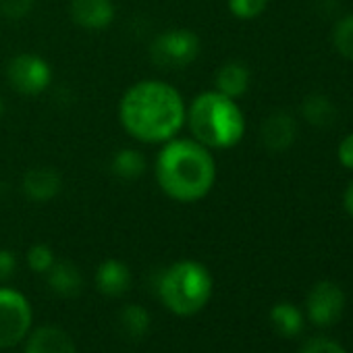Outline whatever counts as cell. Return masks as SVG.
I'll use <instances>...</instances> for the list:
<instances>
[{
  "label": "cell",
  "mask_w": 353,
  "mask_h": 353,
  "mask_svg": "<svg viewBox=\"0 0 353 353\" xmlns=\"http://www.w3.org/2000/svg\"><path fill=\"white\" fill-rule=\"evenodd\" d=\"M185 102L172 85L158 79H143L131 85L121 104L123 129L143 143H164L185 125Z\"/></svg>",
  "instance_id": "6da1fadb"
},
{
  "label": "cell",
  "mask_w": 353,
  "mask_h": 353,
  "mask_svg": "<svg viewBox=\"0 0 353 353\" xmlns=\"http://www.w3.org/2000/svg\"><path fill=\"white\" fill-rule=\"evenodd\" d=\"M156 181L164 196L181 204L204 200L216 181L212 152L196 139H168L156 158Z\"/></svg>",
  "instance_id": "7a4b0ae2"
},
{
  "label": "cell",
  "mask_w": 353,
  "mask_h": 353,
  "mask_svg": "<svg viewBox=\"0 0 353 353\" xmlns=\"http://www.w3.org/2000/svg\"><path fill=\"white\" fill-rule=\"evenodd\" d=\"M185 121L196 141L208 150H227L241 141L245 119L237 102L221 92H204L194 98Z\"/></svg>",
  "instance_id": "3957f363"
},
{
  "label": "cell",
  "mask_w": 353,
  "mask_h": 353,
  "mask_svg": "<svg viewBox=\"0 0 353 353\" xmlns=\"http://www.w3.org/2000/svg\"><path fill=\"white\" fill-rule=\"evenodd\" d=\"M158 297L176 316L198 314L212 295V276L208 268L194 260H181L168 266L158 279Z\"/></svg>",
  "instance_id": "277c9868"
},
{
  "label": "cell",
  "mask_w": 353,
  "mask_h": 353,
  "mask_svg": "<svg viewBox=\"0 0 353 353\" xmlns=\"http://www.w3.org/2000/svg\"><path fill=\"white\" fill-rule=\"evenodd\" d=\"M200 38L192 30H168L152 40L150 59L158 69L179 71L200 57Z\"/></svg>",
  "instance_id": "5b68a950"
},
{
  "label": "cell",
  "mask_w": 353,
  "mask_h": 353,
  "mask_svg": "<svg viewBox=\"0 0 353 353\" xmlns=\"http://www.w3.org/2000/svg\"><path fill=\"white\" fill-rule=\"evenodd\" d=\"M32 326V307L28 299L15 291L0 287V349L15 347L26 339Z\"/></svg>",
  "instance_id": "8992f818"
},
{
  "label": "cell",
  "mask_w": 353,
  "mask_h": 353,
  "mask_svg": "<svg viewBox=\"0 0 353 353\" xmlns=\"http://www.w3.org/2000/svg\"><path fill=\"white\" fill-rule=\"evenodd\" d=\"M7 79L15 92L26 96H36L48 90L52 81V71L42 57L21 52L11 59L7 67Z\"/></svg>",
  "instance_id": "52a82bcc"
},
{
  "label": "cell",
  "mask_w": 353,
  "mask_h": 353,
  "mask_svg": "<svg viewBox=\"0 0 353 353\" xmlns=\"http://www.w3.org/2000/svg\"><path fill=\"white\" fill-rule=\"evenodd\" d=\"M307 316L316 326H330L334 324L345 310V293L332 281H320L307 295L305 301Z\"/></svg>",
  "instance_id": "ba28073f"
},
{
  "label": "cell",
  "mask_w": 353,
  "mask_h": 353,
  "mask_svg": "<svg viewBox=\"0 0 353 353\" xmlns=\"http://www.w3.org/2000/svg\"><path fill=\"white\" fill-rule=\"evenodd\" d=\"M295 135H297V123L293 114H289L287 110H276L268 114L260 131L262 145L272 154L287 152L293 145Z\"/></svg>",
  "instance_id": "9c48e42d"
},
{
  "label": "cell",
  "mask_w": 353,
  "mask_h": 353,
  "mask_svg": "<svg viewBox=\"0 0 353 353\" xmlns=\"http://www.w3.org/2000/svg\"><path fill=\"white\" fill-rule=\"evenodd\" d=\"M71 19L83 30H104L114 19L112 0H73Z\"/></svg>",
  "instance_id": "30bf717a"
},
{
  "label": "cell",
  "mask_w": 353,
  "mask_h": 353,
  "mask_svg": "<svg viewBox=\"0 0 353 353\" xmlns=\"http://www.w3.org/2000/svg\"><path fill=\"white\" fill-rule=\"evenodd\" d=\"M23 194L32 202H48L59 196L63 188L61 174L50 166H36L23 174Z\"/></svg>",
  "instance_id": "8fae6325"
},
{
  "label": "cell",
  "mask_w": 353,
  "mask_h": 353,
  "mask_svg": "<svg viewBox=\"0 0 353 353\" xmlns=\"http://www.w3.org/2000/svg\"><path fill=\"white\" fill-rule=\"evenodd\" d=\"M26 353H77L69 332L59 326H40L28 339Z\"/></svg>",
  "instance_id": "7c38bea8"
},
{
  "label": "cell",
  "mask_w": 353,
  "mask_h": 353,
  "mask_svg": "<svg viewBox=\"0 0 353 353\" xmlns=\"http://www.w3.org/2000/svg\"><path fill=\"white\" fill-rule=\"evenodd\" d=\"M96 287L106 297H121L131 287V270L121 260H106L96 270Z\"/></svg>",
  "instance_id": "4fadbf2b"
},
{
  "label": "cell",
  "mask_w": 353,
  "mask_h": 353,
  "mask_svg": "<svg viewBox=\"0 0 353 353\" xmlns=\"http://www.w3.org/2000/svg\"><path fill=\"white\" fill-rule=\"evenodd\" d=\"M48 287L59 295V297H77L83 287V276L79 268L73 262L67 260H57L52 268L46 272Z\"/></svg>",
  "instance_id": "5bb4252c"
},
{
  "label": "cell",
  "mask_w": 353,
  "mask_h": 353,
  "mask_svg": "<svg viewBox=\"0 0 353 353\" xmlns=\"http://www.w3.org/2000/svg\"><path fill=\"white\" fill-rule=\"evenodd\" d=\"M250 79H252V75H250L248 65H243L239 61H229L216 73V92L237 100L239 96H243L248 92Z\"/></svg>",
  "instance_id": "9a60e30c"
},
{
  "label": "cell",
  "mask_w": 353,
  "mask_h": 353,
  "mask_svg": "<svg viewBox=\"0 0 353 353\" xmlns=\"http://www.w3.org/2000/svg\"><path fill=\"white\" fill-rule=\"evenodd\" d=\"M301 114L310 125H314L318 129H324V127H330L334 123L336 110H334V104L330 102L328 96L310 94L301 102Z\"/></svg>",
  "instance_id": "2e32d148"
},
{
  "label": "cell",
  "mask_w": 353,
  "mask_h": 353,
  "mask_svg": "<svg viewBox=\"0 0 353 353\" xmlns=\"http://www.w3.org/2000/svg\"><path fill=\"white\" fill-rule=\"evenodd\" d=\"M148 168V162H145V156L133 148H125V150H119L112 160H110V170L121 176L125 181H131V179H139V176L145 172Z\"/></svg>",
  "instance_id": "e0dca14e"
},
{
  "label": "cell",
  "mask_w": 353,
  "mask_h": 353,
  "mask_svg": "<svg viewBox=\"0 0 353 353\" xmlns=\"http://www.w3.org/2000/svg\"><path fill=\"white\" fill-rule=\"evenodd\" d=\"M270 322L283 336H297L303 330V316L293 303H276L270 310Z\"/></svg>",
  "instance_id": "ac0fdd59"
},
{
  "label": "cell",
  "mask_w": 353,
  "mask_h": 353,
  "mask_svg": "<svg viewBox=\"0 0 353 353\" xmlns=\"http://www.w3.org/2000/svg\"><path fill=\"white\" fill-rule=\"evenodd\" d=\"M119 322H121V328L127 336L131 339H139L143 336L148 330H150V314L145 307L141 305H125L121 316H119Z\"/></svg>",
  "instance_id": "d6986e66"
},
{
  "label": "cell",
  "mask_w": 353,
  "mask_h": 353,
  "mask_svg": "<svg viewBox=\"0 0 353 353\" xmlns=\"http://www.w3.org/2000/svg\"><path fill=\"white\" fill-rule=\"evenodd\" d=\"M332 44L341 57L353 61V15H345L336 21L332 30Z\"/></svg>",
  "instance_id": "ffe728a7"
},
{
  "label": "cell",
  "mask_w": 353,
  "mask_h": 353,
  "mask_svg": "<svg viewBox=\"0 0 353 353\" xmlns=\"http://www.w3.org/2000/svg\"><path fill=\"white\" fill-rule=\"evenodd\" d=\"M57 262L54 258V252L46 245V243H36L30 248L28 252V264L34 272H40V274H46L52 264Z\"/></svg>",
  "instance_id": "44dd1931"
},
{
  "label": "cell",
  "mask_w": 353,
  "mask_h": 353,
  "mask_svg": "<svg viewBox=\"0 0 353 353\" xmlns=\"http://www.w3.org/2000/svg\"><path fill=\"white\" fill-rule=\"evenodd\" d=\"M268 0H229V11L243 21L256 19L266 11Z\"/></svg>",
  "instance_id": "7402d4cb"
},
{
  "label": "cell",
  "mask_w": 353,
  "mask_h": 353,
  "mask_svg": "<svg viewBox=\"0 0 353 353\" xmlns=\"http://www.w3.org/2000/svg\"><path fill=\"white\" fill-rule=\"evenodd\" d=\"M36 0H0V15L9 21H19L30 15Z\"/></svg>",
  "instance_id": "603a6c76"
},
{
  "label": "cell",
  "mask_w": 353,
  "mask_h": 353,
  "mask_svg": "<svg viewBox=\"0 0 353 353\" xmlns=\"http://www.w3.org/2000/svg\"><path fill=\"white\" fill-rule=\"evenodd\" d=\"M301 353H347V351L332 339L316 336L301 347Z\"/></svg>",
  "instance_id": "cb8c5ba5"
},
{
  "label": "cell",
  "mask_w": 353,
  "mask_h": 353,
  "mask_svg": "<svg viewBox=\"0 0 353 353\" xmlns=\"http://www.w3.org/2000/svg\"><path fill=\"white\" fill-rule=\"evenodd\" d=\"M17 268V260H15V254L9 252V250H0V283H5L13 276Z\"/></svg>",
  "instance_id": "d4e9b609"
},
{
  "label": "cell",
  "mask_w": 353,
  "mask_h": 353,
  "mask_svg": "<svg viewBox=\"0 0 353 353\" xmlns=\"http://www.w3.org/2000/svg\"><path fill=\"white\" fill-rule=\"evenodd\" d=\"M336 156H339V162H341L345 168H351V170H353V133H349V135H345V137L341 139Z\"/></svg>",
  "instance_id": "484cf974"
},
{
  "label": "cell",
  "mask_w": 353,
  "mask_h": 353,
  "mask_svg": "<svg viewBox=\"0 0 353 353\" xmlns=\"http://www.w3.org/2000/svg\"><path fill=\"white\" fill-rule=\"evenodd\" d=\"M343 206H345V210H347V214L349 216H353V181L347 185V190H345V196H343Z\"/></svg>",
  "instance_id": "4316f807"
},
{
  "label": "cell",
  "mask_w": 353,
  "mask_h": 353,
  "mask_svg": "<svg viewBox=\"0 0 353 353\" xmlns=\"http://www.w3.org/2000/svg\"><path fill=\"white\" fill-rule=\"evenodd\" d=\"M3 110H5V104H3V98H0V114H3Z\"/></svg>",
  "instance_id": "83f0119b"
}]
</instances>
